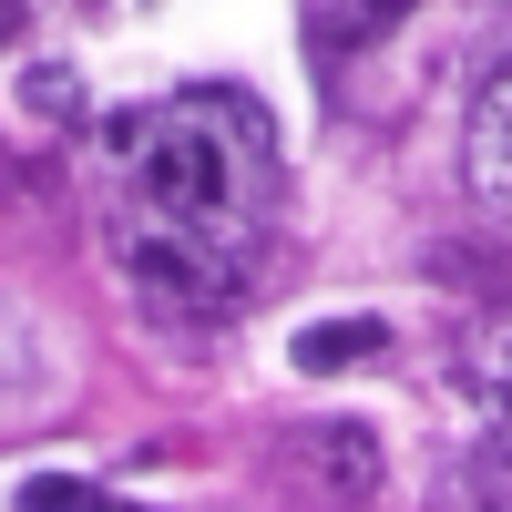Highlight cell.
<instances>
[{
	"label": "cell",
	"instance_id": "8",
	"mask_svg": "<svg viewBox=\"0 0 512 512\" xmlns=\"http://www.w3.org/2000/svg\"><path fill=\"white\" fill-rule=\"evenodd\" d=\"M11 31H21V0H0V41H11Z\"/></svg>",
	"mask_w": 512,
	"mask_h": 512
},
{
	"label": "cell",
	"instance_id": "5",
	"mask_svg": "<svg viewBox=\"0 0 512 512\" xmlns=\"http://www.w3.org/2000/svg\"><path fill=\"white\" fill-rule=\"evenodd\" d=\"M379 349H390V328H379V318H308V328H297V369H308V379L369 369Z\"/></svg>",
	"mask_w": 512,
	"mask_h": 512
},
{
	"label": "cell",
	"instance_id": "1",
	"mask_svg": "<svg viewBox=\"0 0 512 512\" xmlns=\"http://www.w3.org/2000/svg\"><path fill=\"white\" fill-rule=\"evenodd\" d=\"M103 154L123 185L113 256L144 308L164 318L246 308L267 226H277V123L256 113V93L195 82L175 103H134L103 123Z\"/></svg>",
	"mask_w": 512,
	"mask_h": 512
},
{
	"label": "cell",
	"instance_id": "3",
	"mask_svg": "<svg viewBox=\"0 0 512 512\" xmlns=\"http://www.w3.org/2000/svg\"><path fill=\"white\" fill-rule=\"evenodd\" d=\"M297 472L318 492H369L379 482V451H369V420H318L308 441H297Z\"/></svg>",
	"mask_w": 512,
	"mask_h": 512
},
{
	"label": "cell",
	"instance_id": "7",
	"mask_svg": "<svg viewBox=\"0 0 512 512\" xmlns=\"http://www.w3.org/2000/svg\"><path fill=\"white\" fill-rule=\"evenodd\" d=\"M390 11H410V0H349V31H379Z\"/></svg>",
	"mask_w": 512,
	"mask_h": 512
},
{
	"label": "cell",
	"instance_id": "6",
	"mask_svg": "<svg viewBox=\"0 0 512 512\" xmlns=\"http://www.w3.org/2000/svg\"><path fill=\"white\" fill-rule=\"evenodd\" d=\"M21 103H31L41 123H82V103H93V93H82V72H62V62H31V72H21Z\"/></svg>",
	"mask_w": 512,
	"mask_h": 512
},
{
	"label": "cell",
	"instance_id": "4",
	"mask_svg": "<svg viewBox=\"0 0 512 512\" xmlns=\"http://www.w3.org/2000/svg\"><path fill=\"white\" fill-rule=\"evenodd\" d=\"M472 185L512 216V62L482 82V103H472Z\"/></svg>",
	"mask_w": 512,
	"mask_h": 512
},
{
	"label": "cell",
	"instance_id": "2",
	"mask_svg": "<svg viewBox=\"0 0 512 512\" xmlns=\"http://www.w3.org/2000/svg\"><path fill=\"white\" fill-rule=\"evenodd\" d=\"M451 379H461V400H472V410L492 420V441L512 451V308L472 318V338H461V359H451Z\"/></svg>",
	"mask_w": 512,
	"mask_h": 512
}]
</instances>
